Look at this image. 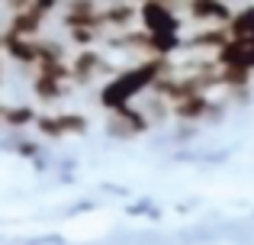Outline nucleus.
Listing matches in <instances>:
<instances>
[{"mask_svg": "<svg viewBox=\"0 0 254 245\" xmlns=\"http://www.w3.org/2000/svg\"><path fill=\"white\" fill-rule=\"evenodd\" d=\"M138 26L151 36H164V32H180L184 19L180 10L168 0H138Z\"/></svg>", "mask_w": 254, "mask_h": 245, "instance_id": "nucleus-1", "label": "nucleus"}, {"mask_svg": "<svg viewBox=\"0 0 254 245\" xmlns=\"http://www.w3.org/2000/svg\"><path fill=\"white\" fill-rule=\"evenodd\" d=\"M151 129V120L142 107L135 103H126L119 110H110V123H106V132L116 139H132V136H142V132Z\"/></svg>", "mask_w": 254, "mask_h": 245, "instance_id": "nucleus-2", "label": "nucleus"}, {"mask_svg": "<svg viewBox=\"0 0 254 245\" xmlns=\"http://www.w3.org/2000/svg\"><path fill=\"white\" fill-rule=\"evenodd\" d=\"M184 10H187V16L196 19L199 26H216V23L229 26L232 13H235L229 6V0H187Z\"/></svg>", "mask_w": 254, "mask_h": 245, "instance_id": "nucleus-3", "label": "nucleus"}, {"mask_svg": "<svg viewBox=\"0 0 254 245\" xmlns=\"http://www.w3.org/2000/svg\"><path fill=\"white\" fill-rule=\"evenodd\" d=\"M36 129L49 139H64V136H81L87 132V116L81 113H55V116H39Z\"/></svg>", "mask_w": 254, "mask_h": 245, "instance_id": "nucleus-4", "label": "nucleus"}, {"mask_svg": "<svg viewBox=\"0 0 254 245\" xmlns=\"http://www.w3.org/2000/svg\"><path fill=\"white\" fill-rule=\"evenodd\" d=\"M229 32L232 36H242V39H254V3L245 6V10H238V13H232Z\"/></svg>", "mask_w": 254, "mask_h": 245, "instance_id": "nucleus-5", "label": "nucleus"}]
</instances>
